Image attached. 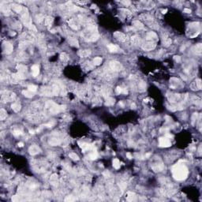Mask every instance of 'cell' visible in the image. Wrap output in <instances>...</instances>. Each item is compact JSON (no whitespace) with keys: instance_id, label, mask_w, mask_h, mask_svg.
<instances>
[{"instance_id":"9a60e30c","label":"cell","mask_w":202,"mask_h":202,"mask_svg":"<svg viewBox=\"0 0 202 202\" xmlns=\"http://www.w3.org/2000/svg\"><path fill=\"white\" fill-rule=\"evenodd\" d=\"M169 100L172 103H175L177 101H179L181 99V96L179 94H170V96H168Z\"/></svg>"},{"instance_id":"4316f807","label":"cell","mask_w":202,"mask_h":202,"mask_svg":"<svg viewBox=\"0 0 202 202\" xmlns=\"http://www.w3.org/2000/svg\"><path fill=\"white\" fill-rule=\"evenodd\" d=\"M81 149L84 151V152H86V151H88V150H90L91 148H92V145H90V144L82 143L81 145Z\"/></svg>"},{"instance_id":"44dd1931","label":"cell","mask_w":202,"mask_h":202,"mask_svg":"<svg viewBox=\"0 0 202 202\" xmlns=\"http://www.w3.org/2000/svg\"><path fill=\"white\" fill-rule=\"evenodd\" d=\"M50 182L52 186H58V175L56 174H52L50 178Z\"/></svg>"},{"instance_id":"6da1fadb","label":"cell","mask_w":202,"mask_h":202,"mask_svg":"<svg viewBox=\"0 0 202 202\" xmlns=\"http://www.w3.org/2000/svg\"><path fill=\"white\" fill-rule=\"evenodd\" d=\"M172 174L174 178L176 179L177 181L185 180L189 174L188 168L186 167V165L179 162L172 167Z\"/></svg>"},{"instance_id":"7402d4cb","label":"cell","mask_w":202,"mask_h":202,"mask_svg":"<svg viewBox=\"0 0 202 202\" xmlns=\"http://www.w3.org/2000/svg\"><path fill=\"white\" fill-rule=\"evenodd\" d=\"M107 48H108V50H109V51H111V52H117L119 49V47H118L117 45H115V44H108Z\"/></svg>"},{"instance_id":"f5cc1de1","label":"cell","mask_w":202,"mask_h":202,"mask_svg":"<svg viewBox=\"0 0 202 202\" xmlns=\"http://www.w3.org/2000/svg\"><path fill=\"white\" fill-rule=\"evenodd\" d=\"M122 3H123V4H125L126 6H129V5L131 4V2H130V1H123V2H122Z\"/></svg>"},{"instance_id":"5b68a950","label":"cell","mask_w":202,"mask_h":202,"mask_svg":"<svg viewBox=\"0 0 202 202\" xmlns=\"http://www.w3.org/2000/svg\"><path fill=\"white\" fill-rule=\"evenodd\" d=\"M109 66H110V70H111L109 72L112 73V74L119 72V71L122 70V69H123V66L119 63H118V62H112V63H110Z\"/></svg>"},{"instance_id":"bcb514c9","label":"cell","mask_w":202,"mask_h":202,"mask_svg":"<svg viewBox=\"0 0 202 202\" xmlns=\"http://www.w3.org/2000/svg\"><path fill=\"white\" fill-rule=\"evenodd\" d=\"M93 66H94L92 65L90 62H87V63H86V64H85V70H92V69H93Z\"/></svg>"},{"instance_id":"52a82bcc","label":"cell","mask_w":202,"mask_h":202,"mask_svg":"<svg viewBox=\"0 0 202 202\" xmlns=\"http://www.w3.org/2000/svg\"><path fill=\"white\" fill-rule=\"evenodd\" d=\"M156 47V44L154 41H148L141 45L142 49L145 51H152L153 49H155Z\"/></svg>"},{"instance_id":"277c9868","label":"cell","mask_w":202,"mask_h":202,"mask_svg":"<svg viewBox=\"0 0 202 202\" xmlns=\"http://www.w3.org/2000/svg\"><path fill=\"white\" fill-rule=\"evenodd\" d=\"M21 19H22L23 23L25 24L27 27L31 28L32 26V20L30 19L29 16H28V10L26 8L23 9V14H22V15H21Z\"/></svg>"},{"instance_id":"7a4b0ae2","label":"cell","mask_w":202,"mask_h":202,"mask_svg":"<svg viewBox=\"0 0 202 202\" xmlns=\"http://www.w3.org/2000/svg\"><path fill=\"white\" fill-rule=\"evenodd\" d=\"M140 18H141L142 21H145V23L151 28H156V29H157V28H159V26L156 24L155 19L149 14H141V16H140Z\"/></svg>"},{"instance_id":"b9f144b4","label":"cell","mask_w":202,"mask_h":202,"mask_svg":"<svg viewBox=\"0 0 202 202\" xmlns=\"http://www.w3.org/2000/svg\"><path fill=\"white\" fill-rule=\"evenodd\" d=\"M11 107H12V109L14 110L15 112H18L19 111L21 110V105L18 103H13Z\"/></svg>"},{"instance_id":"7c38bea8","label":"cell","mask_w":202,"mask_h":202,"mask_svg":"<svg viewBox=\"0 0 202 202\" xmlns=\"http://www.w3.org/2000/svg\"><path fill=\"white\" fill-rule=\"evenodd\" d=\"M3 51L6 54H10L11 52L13 51V49H14V47H13V44H11L10 42H5L3 45Z\"/></svg>"},{"instance_id":"ffe728a7","label":"cell","mask_w":202,"mask_h":202,"mask_svg":"<svg viewBox=\"0 0 202 202\" xmlns=\"http://www.w3.org/2000/svg\"><path fill=\"white\" fill-rule=\"evenodd\" d=\"M11 8H12V10L15 11L16 13H21L24 9L21 5H18V4H13V5L11 6Z\"/></svg>"},{"instance_id":"ac0fdd59","label":"cell","mask_w":202,"mask_h":202,"mask_svg":"<svg viewBox=\"0 0 202 202\" xmlns=\"http://www.w3.org/2000/svg\"><path fill=\"white\" fill-rule=\"evenodd\" d=\"M53 21H54V19H53V17L48 16V17H46L45 19H44V24H45V26L48 28H49L51 26L52 23H53Z\"/></svg>"},{"instance_id":"d590c367","label":"cell","mask_w":202,"mask_h":202,"mask_svg":"<svg viewBox=\"0 0 202 202\" xmlns=\"http://www.w3.org/2000/svg\"><path fill=\"white\" fill-rule=\"evenodd\" d=\"M136 197V194H134V193H131V192H129L127 193V196H126V199L128 201H134Z\"/></svg>"},{"instance_id":"e0dca14e","label":"cell","mask_w":202,"mask_h":202,"mask_svg":"<svg viewBox=\"0 0 202 202\" xmlns=\"http://www.w3.org/2000/svg\"><path fill=\"white\" fill-rule=\"evenodd\" d=\"M78 55H79V56L81 58L88 57L91 55V51L90 50H81L78 51Z\"/></svg>"},{"instance_id":"6125c7cd","label":"cell","mask_w":202,"mask_h":202,"mask_svg":"<svg viewBox=\"0 0 202 202\" xmlns=\"http://www.w3.org/2000/svg\"><path fill=\"white\" fill-rule=\"evenodd\" d=\"M131 107H132V108H134V109H135V108H136V105H135V103H132Z\"/></svg>"},{"instance_id":"83f0119b","label":"cell","mask_w":202,"mask_h":202,"mask_svg":"<svg viewBox=\"0 0 202 202\" xmlns=\"http://www.w3.org/2000/svg\"><path fill=\"white\" fill-rule=\"evenodd\" d=\"M131 41H132L133 44L137 45V44H139V43L141 42V39H140V37L138 36L135 35V36H134L131 37Z\"/></svg>"},{"instance_id":"91938a15","label":"cell","mask_w":202,"mask_h":202,"mask_svg":"<svg viewBox=\"0 0 202 202\" xmlns=\"http://www.w3.org/2000/svg\"><path fill=\"white\" fill-rule=\"evenodd\" d=\"M167 12V9H165V10H162V13H163V14H166V13Z\"/></svg>"},{"instance_id":"680465c9","label":"cell","mask_w":202,"mask_h":202,"mask_svg":"<svg viewBox=\"0 0 202 202\" xmlns=\"http://www.w3.org/2000/svg\"><path fill=\"white\" fill-rule=\"evenodd\" d=\"M18 146H19V147H23L24 144L22 143V142H20V143H18Z\"/></svg>"},{"instance_id":"836d02e7","label":"cell","mask_w":202,"mask_h":202,"mask_svg":"<svg viewBox=\"0 0 202 202\" xmlns=\"http://www.w3.org/2000/svg\"><path fill=\"white\" fill-rule=\"evenodd\" d=\"M60 59H61L62 62H63V63H67V62L69 61V56L66 54V53H62V54L60 55Z\"/></svg>"},{"instance_id":"f546056e","label":"cell","mask_w":202,"mask_h":202,"mask_svg":"<svg viewBox=\"0 0 202 202\" xmlns=\"http://www.w3.org/2000/svg\"><path fill=\"white\" fill-rule=\"evenodd\" d=\"M194 50H195L194 52L196 53V55H201V51H202L201 44H197V45L194 47Z\"/></svg>"},{"instance_id":"60d3db41","label":"cell","mask_w":202,"mask_h":202,"mask_svg":"<svg viewBox=\"0 0 202 202\" xmlns=\"http://www.w3.org/2000/svg\"><path fill=\"white\" fill-rule=\"evenodd\" d=\"M115 91H116L117 94H121V93H123V94H126V93H127V90L125 89V88H121V87H117L116 89H115Z\"/></svg>"},{"instance_id":"8fae6325","label":"cell","mask_w":202,"mask_h":202,"mask_svg":"<svg viewBox=\"0 0 202 202\" xmlns=\"http://www.w3.org/2000/svg\"><path fill=\"white\" fill-rule=\"evenodd\" d=\"M40 152H41V150H40V147L36 145H31L29 148H28V152H29V154L32 155V156H35V155L39 154Z\"/></svg>"},{"instance_id":"ab89813d","label":"cell","mask_w":202,"mask_h":202,"mask_svg":"<svg viewBox=\"0 0 202 202\" xmlns=\"http://www.w3.org/2000/svg\"><path fill=\"white\" fill-rule=\"evenodd\" d=\"M102 63V59L100 57H96L93 59V64L94 66H99Z\"/></svg>"},{"instance_id":"816d5d0a","label":"cell","mask_w":202,"mask_h":202,"mask_svg":"<svg viewBox=\"0 0 202 202\" xmlns=\"http://www.w3.org/2000/svg\"><path fill=\"white\" fill-rule=\"evenodd\" d=\"M174 60H175V61L178 62V63H179V62L181 61V58H180V56H174Z\"/></svg>"},{"instance_id":"94428289","label":"cell","mask_w":202,"mask_h":202,"mask_svg":"<svg viewBox=\"0 0 202 202\" xmlns=\"http://www.w3.org/2000/svg\"><path fill=\"white\" fill-rule=\"evenodd\" d=\"M68 200H70V201H73L74 198H72V197H70H70H67V198L66 199V201H68Z\"/></svg>"},{"instance_id":"c3c4849f","label":"cell","mask_w":202,"mask_h":202,"mask_svg":"<svg viewBox=\"0 0 202 202\" xmlns=\"http://www.w3.org/2000/svg\"><path fill=\"white\" fill-rule=\"evenodd\" d=\"M197 116H198L197 113H194V114L193 115V116H192V124L193 125H194L195 122L197 120Z\"/></svg>"},{"instance_id":"484cf974","label":"cell","mask_w":202,"mask_h":202,"mask_svg":"<svg viewBox=\"0 0 202 202\" xmlns=\"http://www.w3.org/2000/svg\"><path fill=\"white\" fill-rule=\"evenodd\" d=\"M133 25H134V27L137 28V29H142V28H144V25L140 21H133Z\"/></svg>"},{"instance_id":"4dcf8cb0","label":"cell","mask_w":202,"mask_h":202,"mask_svg":"<svg viewBox=\"0 0 202 202\" xmlns=\"http://www.w3.org/2000/svg\"><path fill=\"white\" fill-rule=\"evenodd\" d=\"M17 69H18V73L22 74H24L27 71V67L23 65H18L17 66Z\"/></svg>"},{"instance_id":"d6a6232c","label":"cell","mask_w":202,"mask_h":202,"mask_svg":"<svg viewBox=\"0 0 202 202\" xmlns=\"http://www.w3.org/2000/svg\"><path fill=\"white\" fill-rule=\"evenodd\" d=\"M22 94H23L25 97H27V98H32V97L33 96L32 92H31V91H29V90L22 91Z\"/></svg>"},{"instance_id":"ee69618b","label":"cell","mask_w":202,"mask_h":202,"mask_svg":"<svg viewBox=\"0 0 202 202\" xmlns=\"http://www.w3.org/2000/svg\"><path fill=\"white\" fill-rule=\"evenodd\" d=\"M27 46H28V42H26V41H22L19 44L20 49H25Z\"/></svg>"},{"instance_id":"6f0895ef","label":"cell","mask_w":202,"mask_h":202,"mask_svg":"<svg viewBox=\"0 0 202 202\" xmlns=\"http://www.w3.org/2000/svg\"><path fill=\"white\" fill-rule=\"evenodd\" d=\"M126 156H127V157H128V159H132V156H131V154H130V152H127V153H126Z\"/></svg>"},{"instance_id":"e575fe53","label":"cell","mask_w":202,"mask_h":202,"mask_svg":"<svg viewBox=\"0 0 202 202\" xmlns=\"http://www.w3.org/2000/svg\"><path fill=\"white\" fill-rule=\"evenodd\" d=\"M88 158H89L90 159H92V160L96 159L97 158H98V153H97V152H96V151L91 152L89 154V156H88Z\"/></svg>"},{"instance_id":"d6986e66","label":"cell","mask_w":202,"mask_h":202,"mask_svg":"<svg viewBox=\"0 0 202 202\" xmlns=\"http://www.w3.org/2000/svg\"><path fill=\"white\" fill-rule=\"evenodd\" d=\"M31 70H32V74L33 77L38 76V74H40V68L37 65H33L31 68Z\"/></svg>"},{"instance_id":"9f6ffc18","label":"cell","mask_w":202,"mask_h":202,"mask_svg":"<svg viewBox=\"0 0 202 202\" xmlns=\"http://www.w3.org/2000/svg\"><path fill=\"white\" fill-rule=\"evenodd\" d=\"M165 137H167V138H169V139H170V138H172V137H173V135H171V134H166V135H165Z\"/></svg>"},{"instance_id":"f1b7e54d","label":"cell","mask_w":202,"mask_h":202,"mask_svg":"<svg viewBox=\"0 0 202 202\" xmlns=\"http://www.w3.org/2000/svg\"><path fill=\"white\" fill-rule=\"evenodd\" d=\"M120 10L123 12V14L126 17V18H130V17H131V15H132L131 12L129 10H127V9H121Z\"/></svg>"},{"instance_id":"2e32d148","label":"cell","mask_w":202,"mask_h":202,"mask_svg":"<svg viewBox=\"0 0 202 202\" xmlns=\"http://www.w3.org/2000/svg\"><path fill=\"white\" fill-rule=\"evenodd\" d=\"M156 39H157V35L154 32H149L146 35V40H148V41H153L154 40Z\"/></svg>"},{"instance_id":"4fadbf2b","label":"cell","mask_w":202,"mask_h":202,"mask_svg":"<svg viewBox=\"0 0 202 202\" xmlns=\"http://www.w3.org/2000/svg\"><path fill=\"white\" fill-rule=\"evenodd\" d=\"M179 86H182L181 81H179V79H178V78H171L170 79V88H178Z\"/></svg>"},{"instance_id":"603a6c76","label":"cell","mask_w":202,"mask_h":202,"mask_svg":"<svg viewBox=\"0 0 202 202\" xmlns=\"http://www.w3.org/2000/svg\"><path fill=\"white\" fill-rule=\"evenodd\" d=\"M69 22V25H70V26L72 28H74V29H78L79 28V26H78V24L77 23V21H75V20L74 19H70V21H68Z\"/></svg>"},{"instance_id":"8992f818","label":"cell","mask_w":202,"mask_h":202,"mask_svg":"<svg viewBox=\"0 0 202 202\" xmlns=\"http://www.w3.org/2000/svg\"><path fill=\"white\" fill-rule=\"evenodd\" d=\"M171 145V142H170V139L166 137H160L159 139V146L161 148H167Z\"/></svg>"},{"instance_id":"f6af8a7d","label":"cell","mask_w":202,"mask_h":202,"mask_svg":"<svg viewBox=\"0 0 202 202\" xmlns=\"http://www.w3.org/2000/svg\"><path fill=\"white\" fill-rule=\"evenodd\" d=\"M44 17L43 16L42 14H38L36 16V21L38 22V23H41L42 21H44Z\"/></svg>"},{"instance_id":"7bdbcfd3","label":"cell","mask_w":202,"mask_h":202,"mask_svg":"<svg viewBox=\"0 0 202 202\" xmlns=\"http://www.w3.org/2000/svg\"><path fill=\"white\" fill-rule=\"evenodd\" d=\"M69 156H70V159H72L73 160H75V161L79 160V156H77V155L76 154V153H74V152H71V153H70V154H69Z\"/></svg>"},{"instance_id":"8d00e7d4","label":"cell","mask_w":202,"mask_h":202,"mask_svg":"<svg viewBox=\"0 0 202 202\" xmlns=\"http://www.w3.org/2000/svg\"><path fill=\"white\" fill-rule=\"evenodd\" d=\"M114 103H115V99H113L112 97H108L105 103L107 106H112L114 105Z\"/></svg>"},{"instance_id":"681fc988","label":"cell","mask_w":202,"mask_h":202,"mask_svg":"<svg viewBox=\"0 0 202 202\" xmlns=\"http://www.w3.org/2000/svg\"><path fill=\"white\" fill-rule=\"evenodd\" d=\"M21 134H22V133H21V130H14V131L13 132V134H14V136H16V137L20 136V135H21Z\"/></svg>"},{"instance_id":"1f68e13d","label":"cell","mask_w":202,"mask_h":202,"mask_svg":"<svg viewBox=\"0 0 202 202\" xmlns=\"http://www.w3.org/2000/svg\"><path fill=\"white\" fill-rule=\"evenodd\" d=\"M1 9H2V11L6 15H9L10 14V6H1Z\"/></svg>"},{"instance_id":"11a10c76","label":"cell","mask_w":202,"mask_h":202,"mask_svg":"<svg viewBox=\"0 0 202 202\" xmlns=\"http://www.w3.org/2000/svg\"><path fill=\"white\" fill-rule=\"evenodd\" d=\"M12 201H19V198L17 196H14L12 197Z\"/></svg>"},{"instance_id":"db71d44e","label":"cell","mask_w":202,"mask_h":202,"mask_svg":"<svg viewBox=\"0 0 202 202\" xmlns=\"http://www.w3.org/2000/svg\"><path fill=\"white\" fill-rule=\"evenodd\" d=\"M184 12L186 13V14H190V13H191V10H190V9H188V8H186V9H184Z\"/></svg>"},{"instance_id":"f35d334b","label":"cell","mask_w":202,"mask_h":202,"mask_svg":"<svg viewBox=\"0 0 202 202\" xmlns=\"http://www.w3.org/2000/svg\"><path fill=\"white\" fill-rule=\"evenodd\" d=\"M6 116H7V113L4 109H1L0 110V119L1 120H4L6 119Z\"/></svg>"},{"instance_id":"7dc6e473","label":"cell","mask_w":202,"mask_h":202,"mask_svg":"<svg viewBox=\"0 0 202 202\" xmlns=\"http://www.w3.org/2000/svg\"><path fill=\"white\" fill-rule=\"evenodd\" d=\"M28 90H29V91H31V92H36L37 87L36 85H29L28 87Z\"/></svg>"},{"instance_id":"d4e9b609","label":"cell","mask_w":202,"mask_h":202,"mask_svg":"<svg viewBox=\"0 0 202 202\" xmlns=\"http://www.w3.org/2000/svg\"><path fill=\"white\" fill-rule=\"evenodd\" d=\"M69 43L72 46L79 47V43H78V41H77V40L74 38V37H69Z\"/></svg>"},{"instance_id":"9c48e42d","label":"cell","mask_w":202,"mask_h":202,"mask_svg":"<svg viewBox=\"0 0 202 202\" xmlns=\"http://www.w3.org/2000/svg\"><path fill=\"white\" fill-rule=\"evenodd\" d=\"M162 42H163V46L166 47V48L169 47L171 44V39L170 38V36H168L167 33H164L162 36Z\"/></svg>"},{"instance_id":"5bb4252c","label":"cell","mask_w":202,"mask_h":202,"mask_svg":"<svg viewBox=\"0 0 202 202\" xmlns=\"http://www.w3.org/2000/svg\"><path fill=\"white\" fill-rule=\"evenodd\" d=\"M152 168L153 169V170L156 172H158V171H161V170H163L164 169V166L163 164L160 163H154L152 164Z\"/></svg>"},{"instance_id":"cb8c5ba5","label":"cell","mask_w":202,"mask_h":202,"mask_svg":"<svg viewBox=\"0 0 202 202\" xmlns=\"http://www.w3.org/2000/svg\"><path fill=\"white\" fill-rule=\"evenodd\" d=\"M61 140L59 138H52L49 141V144L52 146H55V145H59L61 144Z\"/></svg>"},{"instance_id":"74e56055","label":"cell","mask_w":202,"mask_h":202,"mask_svg":"<svg viewBox=\"0 0 202 202\" xmlns=\"http://www.w3.org/2000/svg\"><path fill=\"white\" fill-rule=\"evenodd\" d=\"M113 167L115 169H119L120 168V162L118 159H113Z\"/></svg>"},{"instance_id":"f907efd6","label":"cell","mask_w":202,"mask_h":202,"mask_svg":"<svg viewBox=\"0 0 202 202\" xmlns=\"http://www.w3.org/2000/svg\"><path fill=\"white\" fill-rule=\"evenodd\" d=\"M14 25H16V26H14V28H16L17 30H21V23H20V22H16V24H15Z\"/></svg>"},{"instance_id":"3957f363","label":"cell","mask_w":202,"mask_h":202,"mask_svg":"<svg viewBox=\"0 0 202 202\" xmlns=\"http://www.w3.org/2000/svg\"><path fill=\"white\" fill-rule=\"evenodd\" d=\"M15 97H16L15 93L12 92H9V91H5V92H2L1 100L3 103H6V102H10L14 100Z\"/></svg>"},{"instance_id":"30bf717a","label":"cell","mask_w":202,"mask_h":202,"mask_svg":"<svg viewBox=\"0 0 202 202\" xmlns=\"http://www.w3.org/2000/svg\"><path fill=\"white\" fill-rule=\"evenodd\" d=\"M191 89L194 91H198L201 89V79H197L193 82L190 85Z\"/></svg>"},{"instance_id":"ba28073f","label":"cell","mask_w":202,"mask_h":202,"mask_svg":"<svg viewBox=\"0 0 202 202\" xmlns=\"http://www.w3.org/2000/svg\"><path fill=\"white\" fill-rule=\"evenodd\" d=\"M113 36H114L115 38L119 42H126V40H127V36H126V35L124 34L123 32H115Z\"/></svg>"}]
</instances>
